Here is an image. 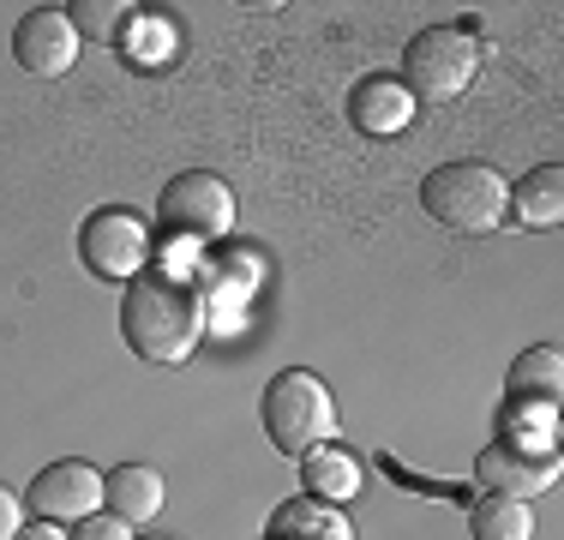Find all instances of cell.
<instances>
[{
    "mask_svg": "<svg viewBox=\"0 0 564 540\" xmlns=\"http://www.w3.org/2000/svg\"><path fill=\"white\" fill-rule=\"evenodd\" d=\"M120 336L139 360L181 367L205 343V289L169 264H144L120 294Z\"/></svg>",
    "mask_w": 564,
    "mask_h": 540,
    "instance_id": "cell-1",
    "label": "cell"
},
{
    "mask_svg": "<svg viewBox=\"0 0 564 540\" xmlns=\"http://www.w3.org/2000/svg\"><path fill=\"white\" fill-rule=\"evenodd\" d=\"M421 205L451 235H492L510 216V181L487 162H445L421 181Z\"/></svg>",
    "mask_w": 564,
    "mask_h": 540,
    "instance_id": "cell-2",
    "label": "cell"
},
{
    "mask_svg": "<svg viewBox=\"0 0 564 540\" xmlns=\"http://www.w3.org/2000/svg\"><path fill=\"white\" fill-rule=\"evenodd\" d=\"M264 439L276 444L282 456H306L318 444L337 439V397L325 390V378L306 372V367H289L264 385Z\"/></svg>",
    "mask_w": 564,
    "mask_h": 540,
    "instance_id": "cell-3",
    "label": "cell"
},
{
    "mask_svg": "<svg viewBox=\"0 0 564 540\" xmlns=\"http://www.w3.org/2000/svg\"><path fill=\"white\" fill-rule=\"evenodd\" d=\"M475 73H480V43L463 24H433V31H421L402 48V90L414 102L445 108L475 85Z\"/></svg>",
    "mask_w": 564,
    "mask_h": 540,
    "instance_id": "cell-4",
    "label": "cell"
},
{
    "mask_svg": "<svg viewBox=\"0 0 564 540\" xmlns=\"http://www.w3.org/2000/svg\"><path fill=\"white\" fill-rule=\"evenodd\" d=\"M78 259H85V270L102 282H132L151 264V228L132 210L109 205V210L85 216V228H78Z\"/></svg>",
    "mask_w": 564,
    "mask_h": 540,
    "instance_id": "cell-5",
    "label": "cell"
},
{
    "mask_svg": "<svg viewBox=\"0 0 564 540\" xmlns=\"http://www.w3.org/2000/svg\"><path fill=\"white\" fill-rule=\"evenodd\" d=\"M156 210H163V223L181 240H217L235 228V193H228L223 174H205V169L174 174L163 198H156Z\"/></svg>",
    "mask_w": 564,
    "mask_h": 540,
    "instance_id": "cell-6",
    "label": "cell"
},
{
    "mask_svg": "<svg viewBox=\"0 0 564 540\" xmlns=\"http://www.w3.org/2000/svg\"><path fill=\"white\" fill-rule=\"evenodd\" d=\"M475 480L499 498H534V493H553L558 480V456L553 451H529L522 439H492L475 463Z\"/></svg>",
    "mask_w": 564,
    "mask_h": 540,
    "instance_id": "cell-7",
    "label": "cell"
},
{
    "mask_svg": "<svg viewBox=\"0 0 564 540\" xmlns=\"http://www.w3.org/2000/svg\"><path fill=\"white\" fill-rule=\"evenodd\" d=\"M12 61L31 78H61L78 61V31L61 7H31L12 31Z\"/></svg>",
    "mask_w": 564,
    "mask_h": 540,
    "instance_id": "cell-8",
    "label": "cell"
},
{
    "mask_svg": "<svg viewBox=\"0 0 564 540\" xmlns=\"http://www.w3.org/2000/svg\"><path fill=\"white\" fill-rule=\"evenodd\" d=\"M97 505H102V475L90 463H78V456L48 463L31 480V510L43 522H85V517H97Z\"/></svg>",
    "mask_w": 564,
    "mask_h": 540,
    "instance_id": "cell-9",
    "label": "cell"
},
{
    "mask_svg": "<svg viewBox=\"0 0 564 540\" xmlns=\"http://www.w3.org/2000/svg\"><path fill=\"white\" fill-rule=\"evenodd\" d=\"M348 120H355L367 139H397V132L414 120V97L402 90V78L372 73V78H360V85L348 90Z\"/></svg>",
    "mask_w": 564,
    "mask_h": 540,
    "instance_id": "cell-10",
    "label": "cell"
},
{
    "mask_svg": "<svg viewBox=\"0 0 564 540\" xmlns=\"http://www.w3.org/2000/svg\"><path fill=\"white\" fill-rule=\"evenodd\" d=\"M163 475L156 468H144V463H120L102 475V505H109V517H120L127 529H144V522L163 510Z\"/></svg>",
    "mask_w": 564,
    "mask_h": 540,
    "instance_id": "cell-11",
    "label": "cell"
},
{
    "mask_svg": "<svg viewBox=\"0 0 564 540\" xmlns=\"http://www.w3.org/2000/svg\"><path fill=\"white\" fill-rule=\"evenodd\" d=\"M264 534L271 540H355L343 505H318V498H282L271 522H264Z\"/></svg>",
    "mask_w": 564,
    "mask_h": 540,
    "instance_id": "cell-12",
    "label": "cell"
},
{
    "mask_svg": "<svg viewBox=\"0 0 564 540\" xmlns=\"http://www.w3.org/2000/svg\"><path fill=\"white\" fill-rule=\"evenodd\" d=\"M301 493L318 505H348V498H360V463L337 444H318L301 456Z\"/></svg>",
    "mask_w": 564,
    "mask_h": 540,
    "instance_id": "cell-13",
    "label": "cell"
},
{
    "mask_svg": "<svg viewBox=\"0 0 564 540\" xmlns=\"http://www.w3.org/2000/svg\"><path fill=\"white\" fill-rule=\"evenodd\" d=\"M510 216L522 228H558L564 223V169L558 162H541V169H529L510 186Z\"/></svg>",
    "mask_w": 564,
    "mask_h": 540,
    "instance_id": "cell-14",
    "label": "cell"
},
{
    "mask_svg": "<svg viewBox=\"0 0 564 540\" xmlns=\"http://www.w3.org/2000/svg\"><path fill=\"white\" fill-rule=\"evenodd\" d=\"M505 385H510V397H522V402H558V390H564V360H558V348L553 343H541V348H529V355H517L510 360V372H505Z\"/></svg>",
    "mask_w": 564,
    "mask_h": 540,
    "instance_id": "cell-15",
    "label": "cell"
},
{
    "mask_svg": "<svg viewBox=\"0 0 564 540\" xmlns=\"http://www.w3.org/2000/svg\"><path fill=\"white\" fill-rule=\"evenodd\" d=\"M468 534L475 540H534V510L529 498H480L475 510H468Z\"/></svg>",
    "mask_w": 564,
    "mask_h": 540,
    "instance_id": "cell-16",
    "label": "cell"
},
{
    "mask_svg": "<svg viewBox=\"0 0 564 540\" xmlns=\"http://www.w3.org/2000/svg\"><path fill=\"white\" fill-rule=\"evenodd\" d=\"M61 12L73 19L78 36L115 43V36H127V24H132V12H139V7H127V0H73V7H61Z\"/></svg>",
    "mask_w": 564,
    "mask_h": 540,
    "instance_id": "cell-17",
    "label": "cell"
},
{
    "mask_svg": "<svg viewBox=\"0 0 564 540\" xmlns=\"http://www.w3.org/2000/svg\"><path fill=\"white\" fill-rule=\"evenodd\" d=\"M127 43H132V54H139V61H144V48H151V54H163L169 31H156V24H144L139 12H132V24H127ZM139 61H132V66H139Z\"/></svg>",
    "mask_w": 564,
    "mask_h": 540,
    "instance_id": "cell-18",
    "label": "cell"
},
{
    "mask_svg": "<svg viewBox=\"0 0 564 540\" xmlns=\"http://www.w3.org/2000/svg\"><path fill=\"white\" fill-rule=\"evenodd\" d=\"M24 534V505L7 480H0V540H19Z\"/></svg>",
    "mask_w": 564,
    "mask_h": 540,
    "instance_id": "cell-19",
    "label": "cell"
},
{
    "mask_svg": "<svg viewBox=\"0 0 564 540\" xmlns=\"http://www.w3.org/2000/svg\"><path fill=\"white\" fill-rule=\"evenodd\" d=\"M73 540H132V529H127L120 517H85Z\"/></svg>",
    "mask_w": 564,
    "mask_h": 540,
    "instance_id": "cell-20",
    "label": "cell"
},
{
    "mask_svg": "<svg viewBox=\"0 0 564 540\" xmlns=\"http://www.w3.org/2000/svg\"><path fill=\"white\" fill-rule=\"evenodd\" d=\"M19 540H73V534H61L55 522H36V529H24Z\"/></svg>",
    "mask_w": 564,
    "mask_h": 540,
    "instance_id": "cell-21",
    "label": "cell"
},
{
    "mask_svg": "<svg viewBox=\"0 0 564 540\" xmlns=\"http://www.w3.org/2000/svg\"><path fill=\"white\" fill-rule=\"evenodd\" d=\"M144 540H181V534H144Z\"/></svg>",
    "mask_w": 564,
    "mask_h": 540,
    "instance_id": "cell-22",
    "label": "cell"
}]
</instances>
